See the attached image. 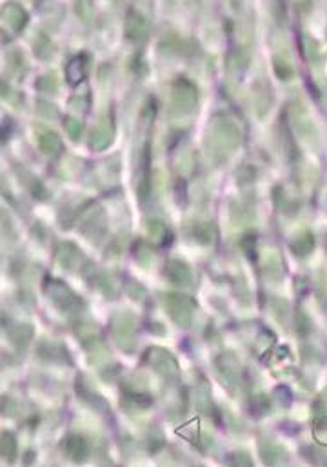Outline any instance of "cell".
Wrapping results in <instances>:
<instances>
[{
	"label": "cell",
	"mask_w": 327,
	"mask_h": 467,
	"mask_svg": "<svg viewBox=\"0 0 327 467\" xmlns=\"http://www.w3.org/2000/svg\"><path fill=\"white\" fill-rule=\"evenodd\" d=\"M210 142L214 153L229 155L240 142V129L229 115H214L210 124Z\"/></svg>",
	"instance_id": "1"
},
{
	"label": "cell",
	"mask_w": 327,
	"mask_h": 467,
	"mask_svg": "<svg viewBox=\"0 0 327 467\" xmlns=\"http://www.w3.org/2000/svg\"><path fill=\"white\" fill-rule=\"evenodd\" d=\"M198 102V89L188 79L174 80L171 86V104L179 113H191Z\"/></svg>",
	"instance_id": "2"
},
{
	"label": "cell",
	"mask_w": 327,
	"mask_h": 467,
	"mask_svg": "<svg viewBox=\"0 0 327 467\" xmlns=\"http://www.w3.org/2000/svg\"><path fill=\"white\" fill-rule=\"evenodd\" d=\"M46 293H48L49 300L57 307H60V309L77 311L82 307V300H80L68 286L62 284L60 280H48Z\"/></svg>",
	"instance_id": "3"
},
{
	"label": "cell",
	"mask_w": 327,
	"mask_h": 467,
	"mask_svg": "<svg viewBox=\"0 0 327 467\" xmlns=\"http://www.w3.org/2000/svg\"><path fill=\"white\" fill-rule=\"evenodd\" d=\"M193 309H195V302L186 295H177L171 293L166 297V311L174 324H179L182 328H188L193 319Z\"/></svg>",
	"instance_id": "4"
},
{
	"label": "cell",
	"mask_w": 327,
	"mask_h": 467,
	"mask_svg": "<svg viewBox=\"0 0 327 467\" xmlns=\"http://www.w3.org/2000/svg\"><path fill=\"white\" fill-rule=\"evenodd\" d=\"M113 329V338L124 351H133L136 344L135 338V320L129 314H117L111 324Z\"/></svg>",
	"instance_id": "5"
},
{
	"label": "cell",
	"mask_w": 327,
	"mask_h": 467,
	"mask_svg": "<svg viewBox=\"0 0 327 467\" xmlns=\"http://www.w3.org/2000/svg\"><path fill=\"white\" fill-rule=\"evenodd\" d=\"M146 362L162 376H174L179 373V366L169 351L162 350V347H149L144 357Z\"/></svg>",
	"instance_id": "6"
},
{
	"label": "cell",
	"mask_w": 327,
	"mask_h": 467,
	"mask_svg": "<svg viewBox=\"0 0 327 467\" xmlns=\"http://www.w3.org/2000/svg\"><path fill=\"white\" fill-rule=\"evenodd\" d=\"M124 33L131 42H142L148 37V20L136 9H129L124 20Z\"/></svg>",
	"instance_id": "7"
},
{
	"label": "cell",
	"mask_w": 327,
	"mask_h": 467,
	"mask_svg": "<svg viewBox=\"0 0 327 467\" xmlns=\"http://www.w3.org/2000/svg\"><path fill=\"white\" fill-rule=\"evenodd\" d=\"M27 24L26 9L18 6L17 2H8L2 8V26L8 27L11 33H20Z\"/></svg>",
	"instance_id": "8"
},
{
	"label": "cell",
	"mask_w": 327,
	"mask_h": 467,
	"mask_svg": "<svg viewBox=\"0 0 327 467\" xmlns=\"http://www.w3.org/2000/svg\"><path fill=\"white\" fill-rule=\"evenodd\" d=\"M62 449L64 454L73 462H84L89 454V445H87L86 438L80 435H68L62 440Z\"/></svg>",
	"instance_id": "9"
},
{
	"label": "cell",
	"mask_w": 327,
	"mask_h": 467,
	"mask_svg": "<svg viewBox=\"0 0 327 467\" xmlns=\"http://www.w3.org/2000/svg\"><path fill=\"white\" fill-rule=\"evenodd\" d=\"M111 140H113V124H111V120L104 118V120L93 129L91 136H89V146H91V149H95V151H102V149H105L111 144Z\"/></svg>",
	"instance_id": "10"
},
{
	"label": "cell",
	"mask_w": 327,
	"mask_h": 467,
	"mask_svg": "<svg viewBox=\"0 0 327 467\" xmlns=\"http://www.w3.org/2000/svg\"><path fill=\"white\" fill-rule=\"evenodd\" d=\"M166 275L177 286H189L193 282L191 269L182 260H169L166 266Z\"/></svg>",
	"instance_id": "11"
},
{
	"label": "cell",
	"mask_w": 327,
	"mask_h": 467,
	"mask_svg": "<svg viewBox=\"0 0 327 467\" xmlns=\"http://www.w3.org/2000/svg\"><path fill=\"white\" fill-rule=\"evenodd\" d=\"M37 142H39V149L46 157L53 158L62 153V140L57 133L42 129V132L39 133V136H37Z\"/></svg>",
	"instance_id": "12"
},
{
	"label": "cell",
	"mask_w": 327,
	"mask_h": 467,
	"mask_svg": "<svg viewBox=\"0 0 327 467\" xmlns=\"http://www.w3.org/2000/svg\"><path fill=\"white\" fill-rule=\"evenodd\" d=\"M260 456L262 460L269 466H276V463L288 462V453L283 449L282 445L276 444L275 440H264L260 444Z\"/></svg>",
	"instance_id": "13"
},
{
	"label": "cell",
	"mask_w": 327,
	"mask_h": 467,
	"mask_svg": "<svg viewBox=\"0 0 327 467\" xmlns=\"http://www.w3.org/2000/svg\"><path fill=\"white\" fill-rule=\"evenodd\" d=\"M314 249V236L311 231H298L297 235L293 236L291 241V251L297 257H309Z\"/></svg>",
	"instance_id": "14"
},
{
	"label": "cell",
	"mask_w": 327,
	"mask_h": 467,
	"mask_svg": "<svg viewBox=\"0 0 327 467\" xmlns=\"http://www.w3.org/2000/svg\"><path fill=\"white\" fill-rule=\"evenodd\" d=\"M87 73V62L86 57H75L68 62L65 66V79L71 86H79L84 79H86Z\"/></svg>",
	"instance_id": "15"
},
{
	"label": "cell",
	"mask_w": 327,
	"mask_h": 467,
	"mask_svg": "<svg viewBox=\"0 0 327 467\" xmlns=\"http://www.w3.org/2000/svg\"><path fill=\"white\" fill-rule=\"evenodd\" d=\"M122 406L126 409H148L151 406V397L142 391H133V389H124Z\"/></svg>",
	"instance_id": "16"
},
{
	"label": "cell",
	"mask_w": 327,
	"mask_h": 467,
	"mask_svg": "<svg viewBox=\"0 0 327 467\" xmlns=\"http://www.w3.org/2000/svg\"><path fill=\"white\" fill-rule=\"evenodd\" d=\"M39 354L49 362H70L68 351L60 344H55V342H42L39 345Z\"/></svg>",
	"instance_id": "17"
},
{
	"label": "cell",
	"mask_w": 327,
	"mask_h": 467,
	"mask_svg": "<svg viewBox=\"0 0 327 467\" xmlns=\"http://www.w3.org/2000/svg\"><path fill=\"white\" fill-rule=\"evenodd\" d=\"M217 367L220 369L224 376L229 380H236L240 376V364L233 353H224L222 357L217 360Z\"/></svg>",
	"instance_id": "18"
},
{
	"label": "cell",
	"mask_w": 327,
	"mask_h": 467,
	"mask_svg": "<svg viewBox=\"0 0 327 467\" xmlns=\"http://www.w3.org/2000/svg\"><path fill=\"white\" fill-rule=\"evenodd\" d=\"M293 120L297 124V129L300 132L302 136H305V139L309 140L313 139V136H316V129H314L313 120L307 117L304 108H297V110H295V113H293Z\"/></svg>",
	"instance_id": "19"
},
{
	"label": "cell",
	"mask_w": 327,
	"mask_h": 467,
	"mask_svg": "<svg viewBox=\"0 0 327 467\" xmlns=\"http://www.w3.org/2000/svg\"><path fill=\"white\" fill-rule=\"evenodd\" d=\"M58 262H60V266H64L65 269H73V267H79L80 266V258H82V255H80V251L77 248H75L73 244H64L60 249H58Z\"/></svg>",
	"instance_id": "20"
},
{
	"label": "cell",
	"mask_w": 327,
	"mask_h": 467,
	"mask_svg": "<svg viewBox=\"0 0 327 467\" xmlns=\"http://www.w3.org/2000/svg\"><path fill=\"white\" fill-rule=\"evenodd\" d=\"M79 397H82L84 400L89 402V404H91L93 407H96V409H101V411L108 409V404H105L104 398L96 393V391H93V389L87 388L84 376H80V380H79Z\"/></svg>",
	"instance_id": "21"
},
{
	"label": "cell",
	"mask_w": 327,
	"mask_h": 467,
	"mask_svg": "<svg viewBox=\"0 0 327 467\" xmlns=\"http://www.w3.org/2000/svg\"><path fill=\"white\" fill-rule=\"evenodd\" d=\"M33 336V328L27 324H17L13 328L9 329V338L17 345H26Z\"/></svg>",
	"instance_id": "22"
},
{
	"label": "cell",
	"mask_w": 327,
	"mask_h": 467,
	"mask_svg": "<svg viewBox=\"0 0 327 467\" xmlns=\"http://www.w3.org/2000/svg\"><path fill=\"white\" fill-rule=\"evenodd\" d=\"M148 233L153 238V242H157V244H164L169 238V229L158 219L148 220Z\"/></svg>",
	"instance_id": "23"
},
{
	"label": "cell",
	"mask_w": 327,
	"mask_h": 467,
	"mask_svg": "<svg viewBox=\"0 0 327 467\" xmlns=\"http://www.w3.org/2000/svg\"><path fill=\"white\" fill-rule=\"evenodd\" d=\"M0 451H2V456L8 462H13L17 459V438L11 435V433H2V438H0Z\"/></svg>",
	"instance_id": "24"
},
{
	"label": "cell",
	"mask_w": 327,
	"mask_h": 467,
	"mask_svg": "<svg viewBox=\"0 0 327 467\" xmlns=\"http://www.w3.org/2000/svg\"><path fill=\"white\" fill-rule=\"evenodd\" d=\"M273 68H275V73L278 75V79H282V80H289L293 75H295L291 60L286 57H282V55H276L275 60H273Z\"/></svg>",
	"instance_id": "25"
},
{
	"label": "cell",
	"mask_w": 327,
	"mask_h": 467,
	"mask_svg": "<svg viewBox=\"0 0 327 467\" xmlns=\"http://www.w3.org/2000/svg\"><path fill=\"white\" fill-rule=\"evenodd\" d=\"M311 431H313L314 440L320 445H327V416H319L311 423Z\"/></svg>",
	"instance_id": "26"
},
{
	"label": "cell",
	"mask_w": 327,
	"mask_h": 467,
	"mask_svg": "<svg viewBox=\"0 0 327 467\" xmlns=\"http://www.w3.org/2000/svg\"><path fill=\"white\" fill-rule=\"evenodd\" d=\"M240 245H242V251L248 255V258L257 260V235H255L253 231H248L244 236H242Z\"/></svg>",
	"instance_id": "27"
},
{
	"label": "cell",
	"mask_w": 327,
	"mask_h": 467,
	"mask_svg": "<svg viewBox=\"0 0 327 467\" xmlns=\"http://www.w3.org/2000/svg\"><path fill=\"white\" fill-rule=\"evenodd\" d=\"M64 127H65V133L70 135L71 140H80V136H82V132H84V124L80 122L79 118H73V117H68L64 120Z\"/></svg>",
	"instance_id": "28"
},
{
	"label": "cell",
	"mask_w": 327,
	"mask_h": 467,
	"mask_svg": "<svg viewBox=\"0 0 327 467\" xmlns=\"http://www.w3.org/2000/svg\"><path fill=\"white\" fill-rule=\"evenodd\" d=\"M79 338L86 345L95 344V342H98V331L93 324H82L79 328Z\"/></svg>",
	"instance_id": "29"
},
{
	"label": "cell",
	"mask_w": 327,
	"mask_h": 467,
	"mask_svg": "<svg viewBox=\"0 0 327 467\" xmlns=\"http://www.w3.org/2000/svg\"><path fill=\"white\" fill-rule=\"evenodd\" d=\"M57 79H55V75H44L42 79L39 80V88L42 89V91H48V93H55L57 91Z\"/></svg>",
	"instance_id": "30"
},
{
	"label": "cell",
	"mask_w": 327,
	"mask_h": 467,
	"mask_svg": "<svg viewBox=\"0 0 327 467\" xmlns=\"http://www.w3.org/2000/svg\"><path fill=\"white\" fill-rule=\"evenodd\" d=\"M135 257L139 258L140 264H144V266H146V262H149V260H151V249L146 248V245L140 242V244H136Z\"/></svg>",
	"instance_id": "31"
},
{
	"label": "cell",
	"mask_w": 327,
	"mask_h": 467,
	"mask_svg": "<svg viewBox=\"0 0 327 467\" xmlns=\"http://www.w3.org/2000/svg\"><path fill=\"white\" fill-rule=\"evenodd\" d=\"M231 4H233V6H238V4H240V0H231Z\"/></svg>",
	"instance_id": "32"
}]
</instances>
